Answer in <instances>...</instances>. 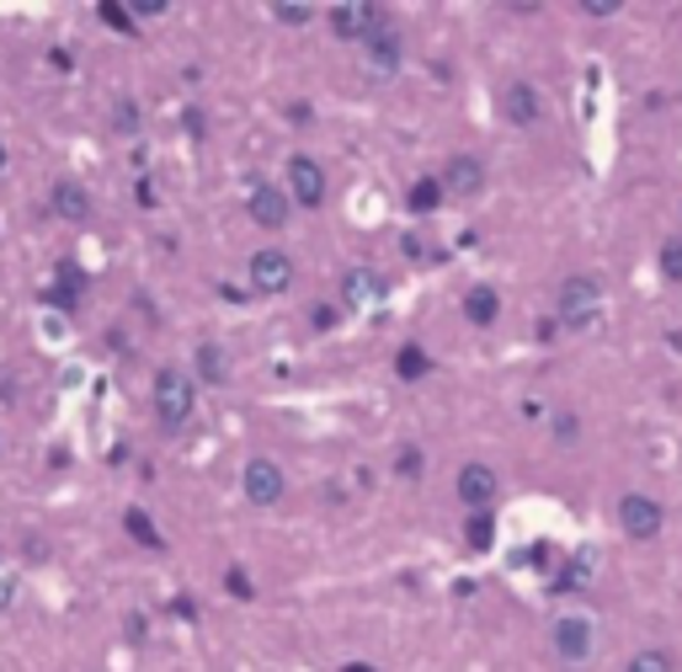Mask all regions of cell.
Wrapping results in <instances>:
<instances>
[{
	"label": "cell",
	"mask_w": 682,
	"mask_h": 672,
	"mask_svg": "<svg viewBox=\"0 0 682 672\" xmlns=\"http://www.w3.org/2000/svg\"><path fill=\"white\" fill-rule=\"evenodd\" d=\"M555 315H560L565 332H592L597 321H602V277H592V273L565 277L560 294H555Z\"/></svg>",
	"instance_id": "1"
},
{
	"label": "cell",
	"mask_w": 682,
	"mask_h": 672,
	"mask_svg": "<svg viewBox=\"0 0 682 672\" xmlns=\"http://www.w3.org/2000/svg\"><path fill=\"white\" fill-rule=\"evenodd\" d=\"M192 411H198V385H192L181 368H160V374H155V417H160V428L166 432L187 428Z\"/></svg>",
	"instance_id": "2"
},
{
	"label": "cell",
	"mask_w": 682,
	"mask_h": 672,
	"mask_svg": "<svg viewBox=\"0 0 682 672\" xmlns=\"http://www.w3.org/2000/svg\"><path fill=\"white\" fill-rule=\"evenodd\" d=\"M549 641H555V657H560V662H587L597 651V624L587 613H565V619H555Z\"/></svg>",
	"instance_id": "3"
},
{
	"label": "cell",
	"mask_w": 682,
	"mask_h": 672,
	"mask_svg": "<svg viewBox=\"0 0 682 672\" xmlns=\"http://www.w3.org/2000/svg\"><path fill=\"white\" fill-rule=\"evenodd\" d=\"M661 523H667V513H661V502L655 496H646V491H629V496H619V528L629 534V539H655L661 534Z\"/></svg>",
	"instance_id": "4"
},
{
	"label": "cell",
	"mask_w": 682,
	"mask_h": 672,
	"mask_svg": "<svg viewBox=\"0 0 682 672\" xmlns=\"http://www.w3.org/2000/svg\"><path fill=\"white\" fill-rule=\"evenodd\" d=\"M251 288H256V294H288V288H294V256L277 251V245L256 251V256H251Z\"/></svg>",
	"instance_id": "5"
},
{
	"label": "cell",
	"mask_w": 682,
	"mask_h": 672,
	"mask_svg": "<svg viewBox=\"0 0 682 672\" xmlns=\"http://www.w3.org/2000/svg\"><path fill=\"white\" fill-rule=\"evenodd\" d=\"M288 198L298 209H321L326 203V171H321L315 155H294L288 160Z\"/></svg>",
	"instance_id": "6"
},
{
	"label": "cell",
	"mask_w": 682,
	"mask_h": 672,
	"mask_svg": "<svg viewBox=\"0 0 682 672\" xmlns=\"http://www.w3.org/2000/svg\"><path fill=\"white\" fill-rule=\"evenodd\" d=\"M330 28H336V38H347V43H368L374 32H385V11L379 6H336L330 11Z\"/></svg>",
	"instance_id": "7"
},
{
	"label": "cell",
	"mask_w": 682,
	"mask_h": 672,
	"mask_svg": "<svg viewBox=\"0 0 682 672\" xmlns=\"http://www.w3.org/2000/svg\"><path fill=\"white\" fill-rule=\"evenodd\" d=\"M240 486H245V502H256V507H277V502H283V470H277L272 459H251L245 475H240Z\"/></svg>",
	"instance_id": "8"
},
{
	"label": "cell",
	"mask_w": 682,
	"mask_h": 672,
	"mask_svg": "<svg viewBox=\"0 0 682 672\" xmlns=\"http://www.w3.org/2000/svg\"><path fill=\"white\" fill-rule=\"evenodd\" d=\"M453 486H459V502H464L470 513H485V507L496 502L502 481H496V470H491V464H464Z\"/></svg>",
	"instance_id": "9"
},
{
	"label": "cell",
	"mask_w": 682,
	"mask_h": 672,
	"mask_svg": "<svg viewBox=\"0 0 682 672\" xmlns=\"http://www.w3.org/2000/svg\"><path fill=\"white\" fill-rule=\"evenodd\" d=\"M385 294H389V283H385V273H374V267H353V273L342 277V305L347 309L385 305Z\"/></svg>",
	"instance_id": "10"
},
{
	"label": "cell",
	"mask_w": 682,
	"mask_h": 672,
	"mask_svg": "<svg viewBox=\"0 0 682 672\" xmlns=\"http://www.w3.org/2000/svg\"><path fill=\"white\" fill-rule=\"evenodd\" d=\"M245 209H251V219H256L262 230H283V224H288V209H294V198H288L283 187L256 182V187H251V203H245Z\"/></svg>",
	"instance_id": "11"
},
{
	"label": "cell",
	"mask_w": 682,
	"mask_h": 672,
	"mask_svg": "<svg viewBox=\"0 0 682 672\" xmlns=\"http://www.w3.org/2000/svg\"><path fill=\"white\" fill-rule=\"evenodd\" d=\"M438 182H443L448 198H475L480 187H485V166H480L475 155H453V160L443 166V177H438Z\"/></svg>",
	"instance_id": "12"
},
{
	"label": "cell",
	"mask_w": 682,
	"mask_h": 672,
	"mask_svg": "<svg viewBox=\"0 0 682 672\" xmlns=\"http://www.w3.org/2000/svg\"><path fill=\"white\" fill-rule=\"evenodd\" d=\"M502 113H506V123H512V128H534V123H538V92L528 86V81H512V86H506V96H502Z\"/></svg>",
	"instance_id": "13"
},
{
	"label": "cell",
	"mask_w": 682,
	"mask_h": 672,
	"mask_svg": "<svg viewBox=\"0 0 682 672\" xmlns=\"http://www.w3.org/2000/svg\"><path fill=\"white\" fill-rule=\"evenodd\" d=\"M592 581H597V555L592 550H570L565 555V566L555 571V587H560V592H587Z\"/></svg>",
	"instance_id": "14"
},
{
	"label": "cell",
	"mask_w": 682,
	"mask_h": 672,
	"mask_svg": "<svg viewBox=\"0 0 682 672\" xmlns=\"http://www.w3.org/2000/svg\"><path fill=\"white\" fill-rule=\"evenodd\" d=\"M363 54H368V70L374 75H395V64H400V38L395 32H374L368 43H363Z\"/></svg>",
	"instance_id": "15"
},
{
	"label": "cell",
	"mask_w": 682,
	"mask_h": 672,
	"mask_svg": "<svg viewBox=\"0 0 682 672\" xmlns=\"http://www.w3.org/2000/svg\"><path fill=\"white\" fill-rule=\"evenodd\" d=\"M54 214L60 219H91V192L81 182H54Z\"/></svg>",
	"instance_id": "16"
},
{
	"label": "cell",
	"mask_w": 682,
	"mask_h": 672,
	"mask_svg": "<svg viewBox=\"0 0 682 672\" xmlns=\"http://www.w3.org/2000/svg\"><path fill=\"white\" fill-rule=\"evenodd\" d=\"M496 309H502V300H496V288H485V283L464 294V315H470V326H491Z\"/></svg>",
	"instance_id": "17"
},
{
	"label": "cell",
	"mask_w": 682,
	"mask_h": 672,
	"mask_svg": "<svg viewBox=\"0 0 682 672\" xmlns=\"http://www.w3.org/2000/svg\"><path fill=\"white\" fill-rule=\"evenodd\" d=\"M123 528H128V534H134L145 550H166V539H160V528L149 523L145 507H128V513H123Z\"/></svg>",
	"instance_id": "18"
},
{
	"label": "cell",
	"mask_w": 682,
	"mask_h": 672,
	"mask_svg": "<svg viewBox=\"0 0 682 672\" xmlns=\"http://www.w3.org/2000/svg\"><path fill=\"white\" fill-rule=\"evenodd\" d=\"M448 192H443V182L438 177H421V182H411V198H406V209L411 214H432L438 203H443Z\"/></svg>",
	"instance_id": "19"
},
{
	"label": "cell",
	"mask_w": 682,
	"mask_h": 672,
	"mask_svg": "<svg viewBox=\"0 0 682 672\" xmlns=\"http://www.w3.org/2000/svg\"><path fill=\"white\" fill-rule=\"evenodd\" d=\"M198 374H203L208 385H224V379H230V368H224V353H219L213 342H203V347H198Z\"/></svg>",
	"instance_id": "20"
},
{
	"label": "cell",
	"mask_w": 682,
	"mask_h": 672,
	"mask_svg": "<svg viewBox=\"0 0 682 672\" xmlns=\"http://www.w3.org/2000/svg\"><path fill=\"white\" fill-rule=\"evenodd\" d=\"M395 374H400V379H421V374H427V353H421L416 342H406L400 358H395Z\"/></svg>",
	"instance_id": "21"
},
{
	"label": "cell",
	"mask_w": 682,
	"mask_h": 672,
	"mask_svg": "<svg viewBox=\"0 0 682 672\" xmlns=\"http://www.w3.org/2000/svg\"><path fill=\"white\" fill-rule=\"evenodd\" d=\"M623 672H678V662H672V651H640V657H629Z\"/></svg>",
	"instance_id": "22"
},
{
	"label": "cell",
	"mask_w": 682,
	"mask_h": 672,
	"mask_svg": "<svg viewBox=\"0 0 682 672\" xmlns=\"http://www.w3.org/2000/svg\"><path fill=\"white\" fill-rule=\"evenodd\" d=\"M464 539H470V550H491V513H475L464 523Z\"/></svg>",
	"instance_id": "23"
},
{
	"label": "cell",
	"mask_w": 682,
	"mask_h": 672,
	"mask_svg": "<svg viewBox=\"0 0 682 672\" xmlns=\"http://www.w3.org/2000/svg\"><path fill=\"white\" fill-rule=\"evenodd\" d=\"M661 277L682 283V241H667V245H661Z\"/></svg>",
	"instance_id": "24"
},
{
	"label": "cell",
	"mask_w": 682,
	"mask_h": 672,
	"mask_svg": "<svg viewBox=\"0 0 682 672\" xmlns=\"http://www.w3.org/2000/svg\"><path fill=\"white\" fill-rule=\"evenodd\" d=\"M96 17H102L107 28H118V32H134V17H128L123 6H113V0H102V6H96Z\"/></svg>",
	"instance_id": "25"
},
{
	"label": "cell",
	"mask_w": 682,
	"mask_h": 672,
	"mask_svg": "<svg viewBox=\"0 0 682 672\" xmlns=\"http://www.w3.org/2000/svg\"><path fill=\"white\" fill-rule=\"evenodd\" d=\"M224 587H230V592H235L240 603H245V598H256V587H251V577H245V571H240V566H230V571H224Z\"/></svg>",
	"instance_id": "26"
},
{
	"label": "cell",
	"mask_w": 682,
	"mask_h": 672,
	"mask_svg": "<svg viewBox=\"0 0 682 672\" xmlns=\"http://www.w3.org/2000/svg\"><path fill=\"white\" fill-rule=\"evenodd\" d=\"M272 17H277V22H288V28H304V22H315V11H309V6H277Z\"/></svg>",
	"instance_id": "27"
},
{
	"label": "cell",
	"mask_w": 682,
	"mask_h": 672,
	"mask_svg": "<svg viewBox=\"0 0 682 672\" xmlns=\"http://www.w3.org/2000/svg\"><path fill=\"white\" fill-rule=\"evenodd\" d=\"M139 128V107L134 102H118V134H134Z\"/></svg>",
	"instance_id": "28"
},
{
	"label": "cell",
	"mask_w": 682,
	"mask_h": 672,
	"mask_svg": "<svg viewBox=\"0 0 682 672\" xmlns=\"http://www.w3.org/2000/svg\"><path fill=\"white\" fill-rule=\"evenodd\" d=\"M400 475H406V481L421 475V454H416V449H400Z\"/></svg>",
	"instance_id": "29"
},
{
	"label": "cell",
	"mask_w": 682,
	"mask_h": 672,
	"mask_svg": "<svg viewBox=\"0 0 682 672\" xmlns=\"http://www.w3.org/2000/svg\"><path fill=\"white\" fill-rule=\"evenodd\" d=\"M315 326H321V332H330V326H336V309L321 305V309H315Z\"/></svg>",
	"instance_id": "30"
},
{
	"label": "cell",
	"mask_w": 682,
	"mask_h": 672,
	"mask_svg": "<svg viewBox=\"0 0 682 672\" xmlns=\"http://www.w3.org/2000/svg\"><path fill=\"white\" fill-rule=\"evenodd\" d=\"M555 432H560L565 443H570V438H576V417H560V422H555Z\"/></svg>",
	"instance_id": "31"
},
{
	"label": "cell",
	"mask_w": 682,
	"mask_h": 672,
	"mask_svg": "<svg viewBox=\"0 0 682 672\" xmlns=\"http://www.w3.org/2000/svg\"><path fill=\"white\" fill-rule=\"evenodd\" d=\"M342 672H374V668H368V662H347V668H342Z\"/></svg>",
	"instance_id": "32"
},
{
	"label": "cell",
	"mask_w": 682,
	"mask_h": 672,
	"mask_svg": "<svg viewBox=\"0 0 682 672\" xmlns=\"http://www.w3.org/2000/svg\"><path fill=\"white\" fill-rule=\"evenodd\" d=\"M6 603H11V587H6V581H0V609H6Z\"/></svg>",
	"instance_id": "33"
},
{
	"label": "cell",
	"mask_w": 682,
	"mask_h": 672,
	"mask_svg": "<svg viewBox=\"0 0 682 672\" xmlns=\"http://www.w3.org/2000/svg\"><path fill=\"white\" fill-rule=\"evenodd\" d=\"M0 166H6V150H0Z\"/></svg>",
	"instance_id": "34"
}]
</instances>
